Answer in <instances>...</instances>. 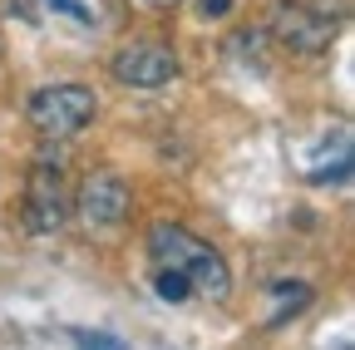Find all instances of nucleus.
I'll return each mask as SVG.
<instances>
[{
	"instance_id": "f257e3e1",
	"label": "nucleus",
	"mask_w": 355,
	"mask_h": 350,
	"mask_svg": "<svg viewBox=\"0 0 355 350\" xmlns=\"http://www.w3.org/2000/svg\"><path fill=\"white\" fill-rule=\"evenodd\" d=\"M148 256L158 272H178L188 277V286L207 301H227L232 296V272L227 261H222V252H212L202 237H193L188 227L178 222H153L148 227Z\"/></svg>"
},
{
	"instance_id": "f03ea898",
	"label": "nucleus",
	"mask_w": 355,
	"mask_h": 350,
	"mask_svg": "<svg viewBox=\"0 0 355 350\" xmlns=\"http://www.w3.org/2000/svg\"><path fill=\"white\" fill-rule=\"evenodd\" d=\"M94 114H99V99H94V89H84V84H44L25 104V119L44 143H64V139L84 134V128L94 123Z\"/></svg>"
},
{
	"instance_id": "7ed1b4c3",
	"label": "nucleus",
	"mask_w": 355,
	"mask_h": 350,
	"mask_svg": "<svg viewBox=\"0 0 355 350\" xmlns=\"http://www.w3.org/2000/svg\"><path fill=\"white\" fill-rule=\"evenodd\" d=\"M69 212H74V198H69V183H64L60 163H35L30 178H25V202H20L25 232L50 237L69 222Z\"/></svg>"
},
{
	"instance_id": "20e7f679",
	"label": "nucleus",
	"mask_w": 355,
	"mask_h": 350,
	"mask_svg": "<svg viewBox=\"0 0 355 350\" xmlns=\"http://www.w3.org/2000/svg\"><path fill=\"white\" fill-rule=\"evenodd\" d=\"M266 30H272V40L286 45L291 55H326L336 45V20L301 6V0H277L272 15H266Z\"/></svg>"
},
{
	"instance_id": "39448f33",
	"label": "nucleus",
	"mask_w": 355,
	"mask_h": 350,
	"mask_svg": "<svg viewBox=\"0 0 355 350\" xmlns=\"http://www.w3.org/2000/svg\"><path fill=\"white\" fill-rule=\"evenodd\" d=\"M128 202H133V198H128V183L119 178V173L94 168V173L79 183L74 212H79L84 227H119L123 217H128Z\"/></svg>"
},
{
	"instance_id": "423d86ee",
	"label": "nucleus",
	"mask_w": 355,
	"mask_h": 350,
	"mask_svg": "<svg viewBox=\"0 0 355 350\" xmlns=\"http://www.w3.org/2000/svg\"><path fill=\"white\" fill-rule=\"evenodd\" d=\"M109 69H114L119 84H133V89H163V84L178 79V55L168 45H148V40H139V45H123L109 60Z\"/></svg>"
},
{
	"instance_id": "0eeeda50",
	"label": "nucleus",
	"mask_w": 355,
	"mask_h": 350,
	"mask_svg": "<svg viewBox=\"0 0 355 350\" xmlns=\"http://www.w3.org/2000/svg\"><path fill=\"white\" fill-rule=\"evenodd\" d=\"M311 301H316V291L306 281H272V291H266V326H282V321L301 316Z\"/></svg>"
},
{
	"instance_id": "6e6552de",
	"label": "nucleus",
	"mask_w": 355,
	"mask_h": 350,
	"mask_svg": "<svg viewBox=\"0 0 355 350\" xmlns=\"http://www.w3.org/2000/svg\"><path fill=\"white\" fill-rule=\"evenodd\" d=\"M153 291H158L163 301H173V306L193 296V286H188V277H178V272H158V277H153Z\"/></svg>"
},
{
	"instance_id": "1a4fd4ad",
	"label": "nucleus",
	"mask_w": 355,
	"mask_h": 350,
	"mask_svg": "<svg viewBox=\"0 0 355 350\" xmlns=\"http://www.w3.org/2000/svg\"><path fill=\"white\" fill-rule=\"evenodd\" d=\"M79 350H123V340L119 335H84Z\"/></svg>"
},
{
	"instance_id": "9d476101",
	"label": "nucleus",
	"mask_w": 355,
	"mask_h": 350,
	"mask_svg": "<svg viewBox=\"0 0 355 350\" xmlns=\"http://www.w3.org/2000/svg\"><path fill=\"white\" fill-rule=\"evenodd\" d=\"M198 10H202L207 20H217V15H227V10H232V0H198Z\"/></svg>"
},
{
	"instance_id": "9b49d317",
	"label": "nucleus",
	"mask_w": 355,
	"mask_h": 350,
	"mask_svg": "<svg viewBox=\"0 0 355 350\" xmlns=\"http://www.w3.org/2000/svg\"><path fill=\"white\" fill-rule=\"evenodd\" d=\"M50 10H64V15H74V20H89V10L84 6H74V0H44Z\"/></svg>"
},
{
	"instance_id": "f8f14e48",
	"label": "nucleus",
	"mask_w": 355,
	"mask_h": 350,
	"mask_svg": "<svg viewBox=\"0 0 355 350\" xmlns=\"http://www.w3.org/2000/svg\"><path fill=\"white\" fill-rule=\"evenodd\" d=\"M10 10H20V20H35V6H30V0H10Z\"/></svg>"
},
{
	"instance_id": "ddd939ff",
	"label": "nucleus",
	"mask_w": 355,
	"mask_h": 350,
	"mask_svg": "<svg viewBox=\"0 0 355 350\" xmlns=\"http://www.w3.org/2000/svg\"><path fill=\"white\" fill-rule=\"evenodd\" d=\"M144 6H153V10H173L178 0H144Z\"/></svg>"
}]
</instances>
